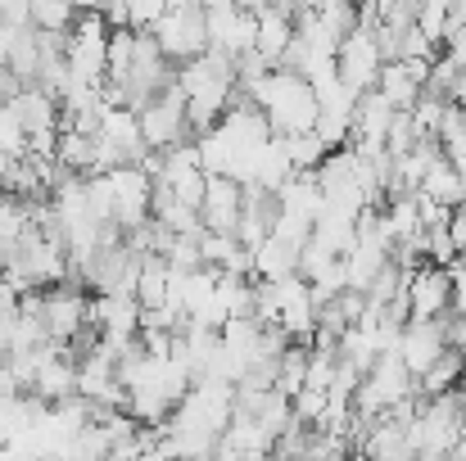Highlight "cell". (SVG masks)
<instances>
[{"label":"cell","mask_w":466,"mask_h":461,"mask_svg":"<svg viewBox=\"0 0 466 461\" xmlns=\"http://www.w3.org/2000/svg\"><path fill=\"white\" fill-rule=\"evenodd\" d=\"M77 14V0H32V27L41 32H73Z\"/></svg>","instance_id":"obj_19"},{"label":"cell","mask_w":466,"mask_h":461,"mask_svg":"<svg viewBox=\"0 0 466 461\" xmlns=\"http://www.w3.org/2000/svg\"><path fill=\"white\" fill-rule=\"evenodd\" d=\"M449 312H453V272L426 258L408 281V321H431Z\"/></svg>","instance_id":"obj_5"},{"label":"cell","mask_w":466,"mask_h":461,"mask_svg":"<svg viewBox=\"0 0 466 461\" xmlns=\"http://www.w3.org/2000/svg\"><path fill=\"white\" fill-rule=\"evenodd\" d=\"M458 254H462V249H458V240H453L449 222H440V226H426V258H431V263L449 267Z\"/></svg>","instance_id":"obj_23"},{"label":"cell","mask_w":466,"mask_h":461,"mask_svg":"<svg viewBox=\"0 0 466 461\" xmlns=\"http://www.w3.org/2000/svg\"><path fill=\"white\" fill-rule=\"evenodd\" d=\"M9 167H14V154L0 150V195H5V181H9Z\"/></svg>","instance_id":"obj_28"},{"label":"cell","mask_w":466,"mask_h":461,"mask_svg":"<svg viewBox=\"0 0 466 461\" xmlns=\"http://www.w3.org/2000/svg\"><path fill=\"white\" fill-rule=\"evenodd\" d=\"M167 290H172V263L163 254H146L141 258V276H137V299H141V307L167 304Z\"/></svg>","instance_id":"obj_16"},{"label":"cell","mask_w":466,"mask_h":461,"mask_svg":"<svg viewBox=\"0 0 466 461\" xmlns=\"http://www.w3.org/2000/svg\"><path fill=\"white\" fill-rule=\"evenodd\" d=\"M376 91H380L394 109H412V105L421 100V91H426V86L408 73V64H403V59H385V64H380V77H376Z\"/></svg>","instance_id":"obj_12"},{"label":"cell","mask_w":466,"mask_h":461,"mask_svg":"<svg viewBox=\"0 0 466 461\" xmlns=\"http://www.w3.org/2000/svg\"><path fill=\"white\" fill-rule=\"evenodd\" d=\"M109 176H114V222H118L123 231L150 222V217H155V208H150V199H155V176H150L141 163H123V167H114Z\"/></svg>","instance_id":"obj_3"},{"label":"cell","mask_w":466,"mask_h":461,"mask_svg":"<svg viewBox=\"0 0 466 461\" xmlns=\"http://www.w3.org/2000/svg\"><path fill=\"white\" fill-rule=\"evenodd\" d=\"M290 272H299V245H290V240H281L277 231L254 249V276H263V281H277V276H290Z\"/></svg>","instance_id":"obj_13"},{"label":"cell","mask_w":466,"mask_h":461,"mask_svg":"<svg viewBox=\"0 0 466 461\" xmlns=\"http://www.w3.org/2000/svg\"><path fill=\"white\" fill-rule=\"evenodd\" d=\"M150 32L158 36V45H163L167 59L186 64V59H195V55L208 50V9L199 0L195 5H167L163 18H158Z\"/></svg>","instance_id":"obj_1"},{"label":"cell","mask_w":466,"mask_h":461,"mask_svg":"<svg viewBox=\"0 0 466 461\" xmlns=\"http://www.w3.org/2000/svg\"><path fill=\"white\" fill-rule=\"evenodd\" d=\"M137 59V27H114L109 32V82H123Z\"/></svg>","instance_id":"obj_20"},{"label":"cell","mask_w":466,"mask_h":461,"mask_svg":"<svg viewBox=\"0 0 466 461\" xmlns=\"http://www.w3.org/2000/svg\"><path fill=\"white\" fill-rule=\"evenodd\" d=\"M417 141H421V132H417V123H412V109H399V114H394V123H390L385 150H390L394 158H399V154H408V150H412Z\"/></svg>","instance_id":"obj_22"},{"label":"cell","mask_w":466,"mask_h":461,"mask_svg":"<svg viewBox=\"0 0 466 461\" xmlns=\"http://www.w3.org/2000/svg\"><path fill=\"white\" fill-rule=\"evenodd\" d=\"M86 321H91V299H86L73 281L46 290V326H50L55 339H73Z\"/></svg>","instance_id":"obj_9"},{"label":"cell","mask_w":466,"mask_h":461,"mask_svg":"<svg viewBox=\"0 0 466 461\" xmlns=\"http://www.w3.org/2000/svg\"><path fill=\"white\" fill-rule=\"evenodd\" d=\"M141 132L150 150H167L177 141H190V118H186V91L181 82H167L155 100L141 109Z\"/></svg>","instance_id":"obj_2"},{"label":"cell","mask_w":466,"mask_h":461,"mask_svg":"<svg viewBox=\"0 0 466 461\" xmlns=\"http://www.w3.org/2000/svg\"><path fill=\"white\" fill-rule=\"evenodd\" d=\"M240 213H245V181L231 176V172H208L204 204H199L204 226H208V231H227V236H236Z\"/></svg>","instance_id":"obj_6"},{"label":"cell","mask_w":466,"mask_h":461,"mask_svg":"<svg viewBox=\"0 0 466 461\" xmlns=\"http://www.w3.org/2000/svg\"><path fill=\"white\" fill-rule=\"evenodd\" d=\"M286 150H290V163H295V172H312L326 154H330V145L317 136V127L312 132H295V136H286Z\"/></svg>","instance_id":"obj_21"},{"label":"cell","mask_w":466,"mask_h":461,"mask_svg":"<svg viewBox=\"0 0 466 461\" xmlns=\"http://www.w3.org/2000/svg\"><path fill=\"white\" fill-rule=\"evenodd\" d=\"M335 263H339V254H335V249H326L317 236H309V245L299 249V272H304L309 281L312 276H321L326 267H335Z\"/></svg>","instance_id":"obj_24"},{"label":"cell","mask_w":466,"mask_h":461,"mask_svg":"<svg viewBox=\"0 0 466 461\" xmlns=\"http://www.w3.org/2000/svg\"><path fill=\"white\" fill-rule=\"evenodd\" d=\"M421 190L431 195V199H440V204H462L466 199V185H462V172L449 163V154H440L435 163H431V172H426V181H421Z\"/></svg>","instance_id":"obj_17"},{"label":"cell","mask_w":466,"mask_h":461,"mask_svg":"<svg viewBox=\"0 0 466 461\" xmlns=\"http://www.w3.org/2000/svg\"><path fill=\"white\" fill-rule=\"evenodd\" d=\"M466 371V353L458 344H449L421 376H417V389H421V398H431V394H444V389H458V380H462Z\"/></svg>","instance_id":"obj_15"},{"label":"cell","mask_w":466,"mask_h":461,"mask_svg":"<svg viewBox=\"0 0 466 461\" xmlns=\"http://www.w3.org/2000/svg\"><path fill=\"white\" fill-rule=\"evenodd\" d=\"M91 321L114 344H127V339L141 335V299L137 295H96L91 299Z\"/></svg>","instance_id":"obj_10"},{"label":"cell","mask_w":466,"mask_h":461,"mask_svg":"<svg viewBox=\"0 0 466 461\" xmlns=\"http://www.w3.org/2000/svg\"><path fill=\"white\" fill-rule=\"evenodd\" d=\"M167 5H195V0H167Z\"/></svg>","instance_id":"obj_30"},{"label":"cell","mask_w":466,"mask_h":461,"mask_svg":"<svg viewBox=\"0 0 466 461\" xmlns=\"http://www.w3.org/2000/svg\"><path fill=\"white\" fill-rule=\"evenodd\" d=\"M14 316H18V312H9V307L0 304V353L9 348V326H14Z\"/></svg>","instance_id":"obj_27"},{"label":"cell","mask_w":466,"mask_h":461,"mask_svg":"<svg viewBox=\"0 0 466 461\" xmlns=\"http://www.w3.org/2000/svg\"><path fill=\"white\" fill-rule=\"evenodd\" d=\"M236 5H245V9H254V14H258V9H268L272 0H236Z\"/></svg>","instance_id":"obj_29"},{"label":"cell","mask_w":466,"mask_h":461,"mask_svg":"<svg viewBox=\"0 0 466 461\" xmlns=\"http://www.w3.org/2000/svg\"><path fill=\"white\" fill-rule=\"evenodd\" d=\"M449 231H453V240H458V249L466 245V199L462 204H453V213H449Z\"/></svg>","instance_id":"obj_26"},{"label":"cell","mask_w":466,"mask_h":461,"mask_svg":"<svg viewBox=\"0 0 466 461\" xmlns=\"http://www.w3.org/2000/svg\"><path fill=\"white\" fill-rule=\"evenodd\" d=\"M444 348H449V316H431V321H403V335H399L394 353L408 362L412 376H421Z\"/></svg>","instance_id":"obj_7"},{"label":"cell","mask_w":466,"mask_h":461,"mask_svg":"<svg viewBox=\"0 0 466 461\" xmlns=\"http://www.w3.org/2000/svg\"><path fill=\"white\" fill-rule=\"evenodd\" d=\"M380 64H385L380 41H376V32L362 27V23H358V27L339 41V50H335V68H339V77H344L353 91H371L376 77H380Z\"/></svg>","instance_id":"obj_4"},{"label":"cell","mask_w":466,"mask_h":461,"mask_svg":"<svg viewBox=\"0 0 466 461\" xmlns=\"http://www.w3.org/2000/svg\"><path fill=\"white\" fill-rule=\"evenodd\" d=\"M290 41H295V14H286L277 5L258 9V41H254V50H263V59H272V68H277V59L286 55Z\"/></svg>","instance_id":"obj_11"},{"label":"cell","mask_w":466,"mask_h":461,"mask_svg":"<svg viewBox=\"0 0 466 461\" xmlns=\"http://www.w3.org/2000/svg\"><path fill=\"white\" fill-rule=\"evenodd\" d=\"M394 114H399V109H394L376 86L362 91V95H358V109H353V136H349V145H358L362 154L385 150V136H390Z\"/></svg>","instance_id":"obj_8"},{"label":"cell","mask_w":466,"mask_h":461,"mask_svg":"<svg viewBox=\"0 0 466 461\" xmlns=\"http://www.w3.org/2000/svg\"><path fill=\"white\" fill-rule=\"evenodd\" d=\"M96 150H100V132L59 127V150H55V158H59L68 172H82V176H91V172H96Z\"/></svg>","instance_id":"obj_14"},{"label":"cell","mask_w":466,"mask_h":461,"mask_svg":"<svg viewBox=\"0 0 466 461\" xmlns=\"http://www.w3.org/2000/svg\"><path fill=\"white\" fill-rule=\"evenodd\" d=\"M304 380H309V344L295 339V344L281 353V362H277V380H272V389H281L286 398H295V394L304 389Z\"/></svg>","instance_id":"obj_18"},{"label":"cell","mask_w":466,"mask_h":461,"mask_svg":"<svg viewBox=\"0 0 466 461\" xmlns=\"http://www.w3.org/2000/svg\"><path fill=\"white\" fill-rule=\"evenodd\" d=\"M167 0H127V14H132V27H155L163 18Z\"/></svg>","instance_id":"obj_25"}]
</instances>
